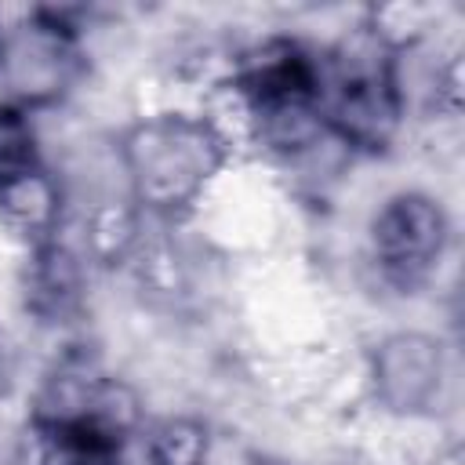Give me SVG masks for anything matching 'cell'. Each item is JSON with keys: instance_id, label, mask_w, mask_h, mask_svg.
Returning a JSON list of instances; mask_svg holds the SVG:
<instances>
[{"instance_id": "ba28073f", "label": "cell", "mask_w": 465, "mask_h": 465, "mask_svg": "<svg viewBox=\"0 0 465 465\" xmlns=\"http://www.w3.org/2000/svg\"><path fill=\"white\" fill-rule=\"evenodd\" d=\"M84 262L62 240L29 247L22 265V305L40 323H73L84 312Z\"/></svg>"}, {"instance_id": "6da1fadb", "label": "cell", "mask_w": 465, "mask_h": 465, "mask_svg": "<svg viewBox=\"0 0 465 465\" xmlns=\"http://www.w3.org/2000/svg\"><path fill=\"white\" fill-rule=\"evenodd\" d=\"M229 156L232 142L207 113L163 109L131 120L116 134L131 207L160 222L185 218L218 182Z\"/></svg>"}, {"instance_id": "52a82bcc", "label": "cell", "mask_w": 465, "mask_h": 465, "mask_svg": "<svg viewBox=\"0 0 465 465\" xmlns=\"http://www.w3.org/2000/svg\"><path fill=\"white\" fill-rule=\"evenodd\" d=\"M447 345L429 331H389L367 352L374 403L392 418H432L447 396Z\"/></svg>"}, {"instance_id": "7a4b0ae2", "label": "cell", "mask_w": 465, "mask_h": 465, "mask_svg": "<svg viewBox=\"0 0 465 465\" xmlns=\"http://www.w3.org/2000/svg\"><path fill=\"white\" fill-rule=\"evenodd\" d=\"M403 51L407 44L392 36L378 15H363L327 51H320L323 127L352 153L381 156L392 149L407 116Z\"/></svg>"}, {"instance_id": "5bb4252c", "label": "cell", "mask_w": 465, "mask_h": 465, "mask_svg": "<svg viewBox=\"0 0 465 465\" xmlns=\"http://www.w3.org/2000/svg\"><path fill=\"white\" fill-rule=\"evenodd\" d=\"M0 47H4V25H0Z\"/></svg>"}, {"instance_id": "277c9868", "label": "cell", "mask_w": 465, "mask_h": 465, "mask_svg": "<svg viewBox=\"0 0 465 465\" xmlns=\"http://www.w3.org/2000/svg\"><path fill=\"white\" fill-rule=\"evenodd\" d=\"M87 76L84 29L65 7H33L4 29V102L33 113L58 109Z\"/></svg>"}, {"instance_id": "4fadbf2b", "label": "cell", "mask_w": 465, "mask_h": 465, "mask_svg": "<svg viewBox=\"0 0 465 465\" xmlns=\"http://www.w3.org/2000/svg\"><path fill=\"white\" fill-rule=\"evenodd\" d=\"M138 240V211L127 203V207H98L91 214V225H87V254L102 265H120L127 258V251L134 247Z\"/></svg>"}, {"instance_id": "8992f818", "label": "cell", "mask_w": 465, "mask_h": 465, "mask_svg": "<svg viewBox=\"0 0 465 465\" xmlns=\"http://www.w3.org/2000/svg\"><path fill=\"white\" fill-rule=\"evenodd\" d=\"M29 414L84 429L113 447H124L145 429V403L138 389L94 363H62L47 374Z\"/></svg>"}, {"instance_id": "9c48e42d", "label": "cell", "mask_w": 465, "mask_h": 465, "mask_svg": "<svg viewBox=\"0 0 465 465\" xmlns=\"http://www.w3.org/2000/svg\"><path fill=\"white\" fill-rule=\"evenodd\" d=\"M62 211H65V196L47 163L0 182V222L18 240H25V247L58 240Z\"/></svg>"}, {"instance_id": "7c38bea8", "label": "cell", "mask_w": 465, "mask_h": 465, "mask_svg": "<svg viewBox=\"0 0 465 465\" xmlns=\"http://www.w3.org/2000/svg\"><path fill=\"white\" fill-rule=\"evenodd\" d=\"M44 167L36 124L25 109L0 98V182Z\"/></svg>"}, {"instance_id": "8fae6325", "label": "cell", "mask_w": 465, "mask_h": 465, "mask_svg": "<svg viewBox=\"0 0 465 465\" xmlns=\"http://www.w3.org/2000/svg\"><path fill=\"white\" fill-rule=\"evenodd\" d=\"M142 465H207L214 432L200 414H167L149 421L142 432Z\"/></svg>"}, {"instance_id": "30bf717a", "label": "cell", "mask_w": 465, "mask_h": 465, "mask_svg": "<svg viewBox=\"0 0 465 465\" xmlns=\"http://www.w3.org/2000/svg\"><path fill=\"white\" fill-rule=\"evenodd\" d=\"M22 465H124V447H113L84 429L29 414L22 429Z\"/></svg>"}, {"instance_id": "5b68a950", "label": "cell", "mask_w": 465, "mask_h": 465, "mask_svg": "<svg viewBox=\"0 0 465 465\" xmlns=\"http://www.w3.org/2000/svg\"><path fill=\"white\" fill-rule=\"evenodd\" d=\"M450 243V214L440 196L400 189L381 200L367 225V247L385 283L400 291L421 287Z\"/></svg>"}, {"instance_id": "3957f363", "label": "cell", "mask_w": 465, "mask_h": 465, "mask_svg": "<svg viewBox=\"0 0 465 465\" xmlns=\"http://www.w3.org/2000/svg\"><path fill=\"white\" fill-rule=\"evenodd\" d=\"M232 91L243 98L251 124L265 149L298 156L327 138L320 98H323V58L298 40H265L240 65Z\"/></svg>"}]
</instances>
